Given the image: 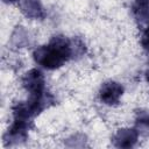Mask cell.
I'll use <instances>...</instances> for the list:
<instances>
[{"instance_id": "9", "label": "cell", "mask_w": 149, "mask_h": 149, "mask_svg": "<svg viewBox=\"0 0 149 149\" xmlns=\"http://www.w3.org/2000/svg\"><path fill=\"white\" fill-rule=\"evenodd\" d=\"M146 79H147V81L149 83V68H148V70L146 71Z\"/></svg>"}, {"instance_id": "3", "label": "cell", "mask_w": 149, "mask_h": 149, "mask_svg": "<svg viewBox=\"0 0 149 149\" xmlns=\"http://www.w3.org/2000/svg\"><path fill=\"white\" fill-rule=\"evenodd\" d=\"M123 94V86L114 80L105 81L99 90V99L108 106L116 105Z\"/></svg>"}, {"instance_id": "2", "label": "cell", "mask_w": 149, "mask_h": 149, "mask_svg": "<svg viewBox=\"0 0 149 149\" xmlns=\"http://www.w3.org/2000/svg\"><path fill=\"white\" fill-rule=\"evenodd\" d=\"M22 86L29 93L28 100L43 102L51 97V94L45 90L44 76L38 69H31L22 77Z\"/></svg>"}, {"instance_id": "5", "label": "cell", "mask_w": 149, "mask_h": 149, "mask_svg": "<svg viewBox=\"0 0 149 149\" xmlns=\"http://www.w3.org/2000/svg\"><path fill=\"white\" fill-rule=\"evenodd\" d=\"M132 12L139 28L144 30L149 26V0H136L133 3Z\"/></svg>"}, {"instance_id": "8", "label": "cell", "mask_w": 149, "mask_h": 149, "mask_svg": "<svg viewBox=\"0 0 149 149\" xmlns=\"http://www.w3.org/2000/svg\"><path fill=\"white\" fill-rule=\"evenodd\" d=\"M3 2H7V3H13V2H16L19 0H2Z\"/></svg>"}, {"instance_id": "6", "label": "cell", "mask_w": 149, "mask_h": 149, "mask_svg": "<svg viewBox=\"0 0 149 149\" xmlns=\"http://www.w3.org/2000/svg\"><path fill=\"white\" fill-rule=\"evenodd\" d=\"M22 13L31 19H43L45 16L44 9L40 0H22L21 1Z\"/></svg>"}, {"instance_id": "1", "label": "cell", "mask_w": 149, "mask_h": 149, "mask_svg": "<svg viewBox=\"0 0 149 149\" xmlns=\"http://www.w3.org/2000/svg\"><path fill=\"white\" fill-rule=\"evenodd\" d=\"M85 52V44L79 38H68L63 35L54 36L48 44L37 47L33 57L34 61L47 70H56L74 56Z\"/></svg>"}, {"instance_id": "4", "label": "cell", "mask_w": 149, "mask_h": 149, "mask_svg": "<svg viewBox=\"0 0 149 149\" xmlns=\"http://www.w3.org/2000/svg\"><path fill=\"white\" fill-rule=\"evenodd\" d=\"M139 130L136 128H122L113 136V144L116 148H132L139 140Z\"/></svg>"}, {"instance_id": "7", "label": "cell", "mask_w": 149, "mask_h": 149, "mask_svg": "<svg viewBox=\"0 0 149 149\" xmlns=\"http://www.w3.org/2000/svg\"><path fill=\"white\" fill-rule=\"evenodd\" d=\"M141 44H142L143 49L149 52V26L143 30L142 38H141Z\"/></svg>"}]
</instances>
